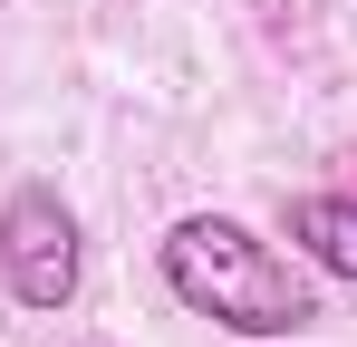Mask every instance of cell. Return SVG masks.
<instances>
[{"mask_svg":"<svg viewBox=\"0 0 357 347\" xmlns=\"http://www.w3.org/2000/svg\"><path fill=\"white\" fill-rule=\"evenodd\" d=\"M155 270L193 318L232 328V338H299L319 328V289L299 280V261L280 241L241 222V213H183L165 241H155Z\"/></svg>","mask_w":357,"mask_h":347,"instance_id":"6da1fadb","label":"cell"},{"mask_svg":"<svg viewBox=\"0 0 357 347\" xmlns=\"http://www.w3.org/2000/svg\"><path fill=\"white\" fill-rule=\"evenodd\" d=\"M77 261H87L77 213H68L49 183H20L0 203V280H10V299L20 309H68L77 299Z\"/></svg>","mask_w":357,"mask_h":347,"instance_id":"7a4b0ae2","label":"cell"},{"mask_svg":"<svg viewBox=\"0 0 357 347\" xmlns=\"http://www.w3.org/2000/svg\"><path fill=\"white\" fill-rule=\"evenodd\" d=\"M280 231H290V251L319 270V280L357 289V193H290Z\"/></svg>","mask_w":357,"mask_h":347,"instance_id":"3957f363","label":"cell"}]
</instances>
